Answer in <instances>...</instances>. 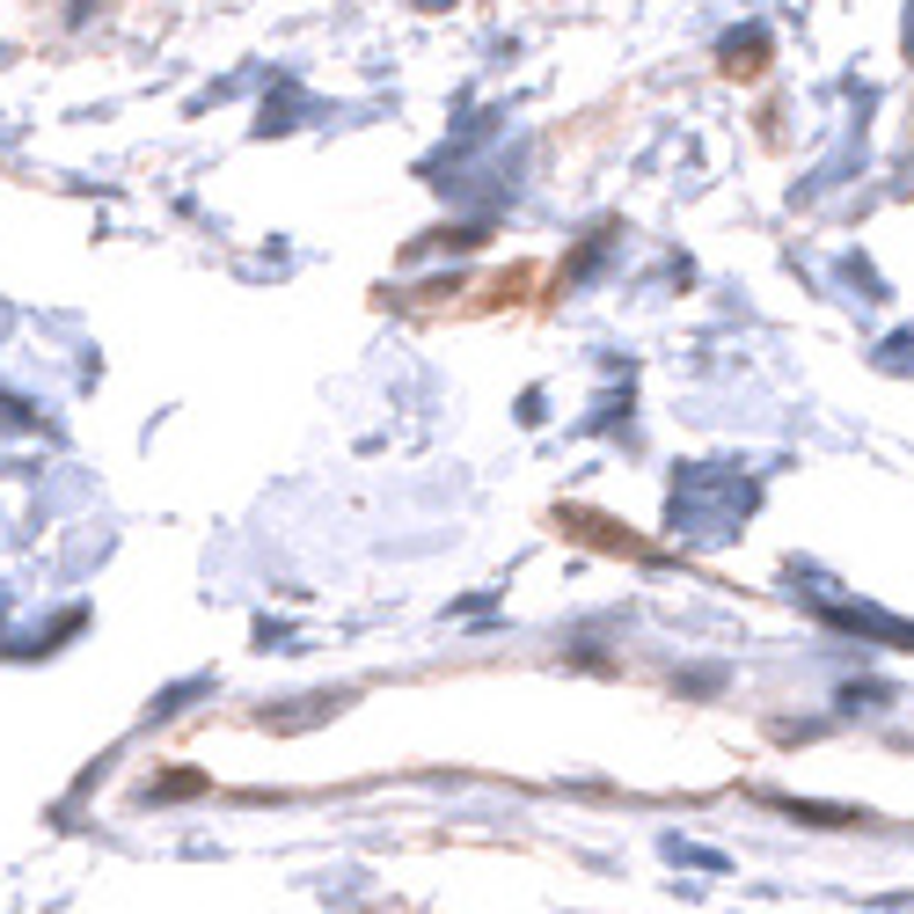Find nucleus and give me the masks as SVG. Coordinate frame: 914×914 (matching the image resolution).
I'll return each instance as SVG.
<instances>
[{"instance_id": "1", "label": "nucleus", "mask_w": 914, "mask_h": 914, "mask_svg": "<svg viewBox=\"0 0 914 914\" xmlns=\"http://www.w3.org/2000/svg\"><path fill=\"white\" fill-rule=\"evenodd\" d=\"M907 52H914V16H907Z\"/></svg>"}]
</instances>
